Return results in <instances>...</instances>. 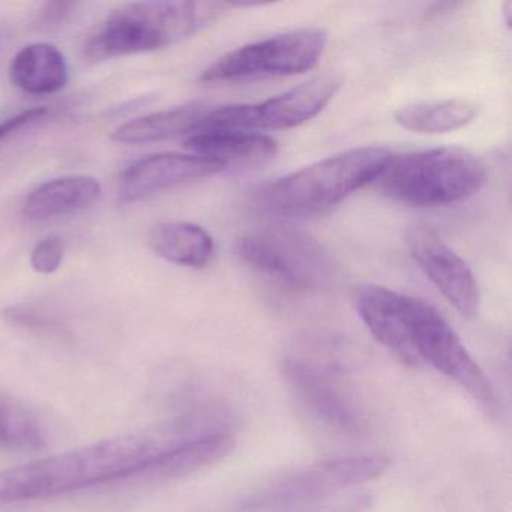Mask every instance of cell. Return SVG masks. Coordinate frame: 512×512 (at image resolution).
<instances>
[{"label":"cell","instance_id":"obj_1","mask_svg":"<svg viewBox=\"0 0 512 512\" xmlns=\"http://www.w3.org/2000/svg\"><path fill=\"white\" fill-rule=\"evenodd\" d=\"M208 431L191 419L167 421L23 466L0 470V505L59 496L142 475L182 443Z\"/></svg>","mask_w":512,"mask_h":512},{"label":"cell","instance_id":"obj_2","mask_svg":"<svg viewBox=\"0 0 512 512\" xmlns=\"http://www.w3.org/2000/svg\"><path fill=\"white\" fill-rule=\"evenodd\" d=\"M355 305L371 335L404 364L430 365L464 389L487 415L499 416L493 383L433 305L374 284L358 287Z\"/></svg>","mask_w":512,"mask_h":512},{"label":"cell","instance_id":"obj_3","mask_svg":"<svg viewBox=\"0 0 512 512\" xmlns=\"http://www.w3.org/2000/svg\"><path fill=\"white\" fill-rule=\"evenodd\" d=\"M392 157L380 146L341 152L260 188L253 206L262 214L283 218L328 214L356 191L374 184Z\"/></svg>","mask_w":512,"mask_h":512},{"label":"cell","instance_id":"obj_4","mask_svg":"<svg viewBox=\"0 0 512 512\" xmlns=\"http://www.w3.org/2000/svg\"><path fill=\"white\" fill-rule=\"evenodd\" d=\"M227 4L137 2L113 11L85 46L94 62L175 46L220 16Z\"/></svg>","mask_w":512,"mask_h":512},{"label":"cell","instance_id":"obj_5","mask_svg":"<svg viewBox=\"0 0 512 512\" xmlns=\"http://www.w3.org/2000/svg\"><path fill=\"white\" fill-rule=\"evenodd\" d=\"M487 182L484 164L469 151L437 148L392 157L374 182L383 196L418 208L469 199Z\"/></svg>","mask_w":512,"mask_h":512},{"label":"cell","instance_id":"obj_6","mask_svg":"<svg viewBox=\"0 0 512 512\" xmlns=\"http://www.w3.org/2000/svg\"><path fill=\"white\" fill-rule=\"evenodd\" d=\"M346 353V344L338 338H305L287 353L283 371L290 391L311 419L337 433L358 434L364 415L340 379Z\"/></svg>","mask_w":512,"mask_h":512},{"label":"cell","instance_id":"obj_7","mask_svg":"<svg viewBox=\"0 0 512 512\" xmlns=\"http://www.w3.org/2000/svg\"><path fill=\"white\" fill-rule=\"evenodd\" d=\"M238 256L254 271L293 292H319L335 278L329 251L293 227H263L245 233L238 242Z\"/></svg>","mask_w":512,"mask_h":512},{"label":"cell","instance_id":"obj_8","mask_svg":"<svg viewBox=\"0 0 512 512\" xmlns=\"http://www.w3.org/2000/svg\"><path fill=\"white\" fill-rule=\"evenodd\" d=\"M385 455H358L308 464L269 482L239 505L244 512L298 511L359 487L388 472Z\"/></svg>","mask_w":512,"mask_h":512},{"label":"cell","instance_id":"obj_9","mask_svg":"<svg viewBox=\"0 0 512 512\" xmlns=\"http://www.w3.org/2000/svg\"><path fill=\"white\" fill-rule=\"evenodd\" d=\"M326 44L328 34L319 28L298 29L263 38L218 58L203 71L200 82L227 85L307 73L322 58Z\"/></svg>","mask_w":512,"mask_h":512},{"label":"cell","instance_id":"obj_10","mask_svg":"<svg viewBox=\"0 0 512 512\" xmlns=\"http://www.w3.org/2000/svg\"><path fill=\"white\" fill-rule=\"evenodd\" d=\"M340 88V77L322 74L263 103L209 110L197 131L290 130L316 118Z\"/></svg>","mask_w":512,"mask_h":512},{"label":"cell","instance_id":"obj_11","mask_svg":"<svg viewBox=\"0 0 512 512\" xmlns=\"http://www.w3.org/2000/svg\"><path fill=\"white\" fill-rule=\"evenodd\" d=\"M410 256L443 298L463 317L473 319L481 307V290L466 262L427 226L410 227L406 235Z\"/></svg>","mask_w":512,"mask_h":512},{"label":"cell","instance_id":"obj_12","mask_svg":"<svg viewBox=\"0 0 512 512\" xmlns=\"http://www.w3.org/2000/svg\"><path fill=\"white\" fill-rule=\"evenodd\" d=\"M224 169L223 164L202 155H151L125 170L119 196L124 203L139 202L169 188L218 175Z\"/></svg>","mask_w":512,"mask_h":512},{"label":"cell","instance_id":"obj_13","mask_svg":"<svg viewBox=\"0 0 512 512\" xmlns=\"http://www.w3.org/2000/svg\"><path fill=\"white\" fill-rule=\"evenodd\" d=\"M185 146L196 155L218 161L224 167L256 169L277 155V142L253 131L202 130L191 134Z\"/></svg>","mask_w":512,"mask_h":512},{"label":"cell","instance_id":"obj_14","mask_svg":"<svg viewBox=\"0 0 512 512\" xmlns=\"http://www.w3.org/2000/svg\"><path fill=\"white\" fill-rule=\"evenodd\" d=\"M100 196V182L92 176H62L35 188L26 199L23 214L32 221L65 217L91 208Z\"/></svg>","mask_w":512,"mask_h":512},{"label":"cell","instance_id":"obj_15","mask_svg":"<svg viewBox=\"0 0 512 512\" xmlns=\"http://www.w3.org/2000/svg\"><path fill=\"white\" fill-rule=\"evenodd\" d=\"M10 79L23 92L50 95L68 85L70 70L58 47L34 43L23 47L11 62Z\"/></svg>","mask_w":512,"mask_h":512},{"label":"cell","instance_id":"obj_16","mask_svg":"<svg viewBox=\"0 0 512 512\" xmlns=\"http://www.w3.org/2000/svg\"><path fill=\"white\" fill-rule=\"evenodd\" d=\"M203 103H188L164 112L151 113L121 125L112 139L124 145L163 142L182 134H193L199 130L203 119L209 113Z\"/></svg>","mask_w":512,"mask_h":512},{"label":"cell","instance_id":"obj_17","mask_svg":"<svg viewBox=\"0 0 512 512\" xmlns=\"http://www.w3.org/2000/svg\"><path fill=\"white\" fill-rule=\"evenodd\" d=\"M149 242L158 256L185 268H205L214 257V239L197 224H158L152 229Z\"/></svg>","mask_w":512,"mask_h":512},{"label":"cell","instance_id":"obj_18","mask_svg":"<svg viewBox=\"0 0 512 512\" xmlns=\"http://www.w3.org/2000/svg\"><path fill=\"white\" fill-rule=\"evenodd\" d=\"M478 112L475 101L454 98L409 104L398 109L394 119L401 128L413 133L443 134L472 124Z\"/></svg>","mask_w":512,"mask_h":512},{"label":"cell","instance_id":"obj_19","mask_svg":"<svg viewBox=\"0 0 512 512\" xmlns=\"http://www.w3.org/2000/svg\"><path fill=\"white\" fill-rule=\"evenodd\" d=\"M46 440L35 413L14 400L0 398V449L35 452L46 446Z\"/></svg>","mask_w":512,"mask_h":512},{"label":"cell","instance_id":"obj_20","mask_svg":"<svg viewBox=\"0 0 512 512\" xmlns=\"http://www.w3.org/2000/svg\"><path fill=\"white\" fill-rule=\"evenodd\" d=\"M64 242L59 236L50 235L35 245L31 254V265L35 272L52 275L64 262Z\"/></svg>","mask_w":512,"mask_h":512},{"label":"cell","instance_id":"obj_21","mask_svg":"<svg viewBox=\"0 0 512 512\" xmlns=\"http://www.w3.org/2000/svg\"><path fill=\"white\" fill-rule=\"evenodd\" d=\"M4 319L11 325L17 326V328H25L29 331L43 332L55 328L52 320L46 314L35 310V308L26 307V305L8 308L4 311Z\"/></svg>","mask_w":512,"mask_h":512},{"label":"cell","instance_id":"obj_22","mask_svg":"<svg viewBox=\"0 0 512 512\" xmlns=\"http://www.w3.org/2000/svg\"><path fill=\"white\" fill-rule=\"evenodd\" d=\"M47 115H49V110L46 107H35V109L25 110V112L7 119V121L0 124V143H4L10 137L16 136L17 133L25 130V128L43 121Z\"/></svg>","mask_w":512,"mask_h":512},{"label":"cell","instance_id":"obj_23","mask_svg":"<svg viewBox=\"0 0 512 512\" xmlns=\"http://www.w3.org/2000/svg\"><path fill=\"white\" fill-rule=\"evenodd\" d=\"M76 4L73 2H50L44 5L38 13V26L40 28H55L61 25L70 16Z\"/></svg>","mask_w":512,"mask_h":512},{"label":"cell","instance_id":"obj_24","mask_svg":"<svg viewBox=\"0 0 512 512\" xmlns=\"http://www.w3.org/2000/svg\"><path fill=\"white\" fill-rule=\"evenodd\" d=\"M502 11H503V16H505L506 26H509V23H511V11H512L511 2H506V4L503 5Z\"/></svg>","mask_w":512,"mask_h":512}]
</instances>
